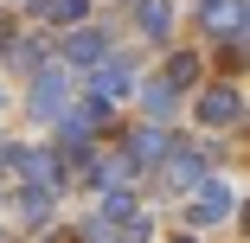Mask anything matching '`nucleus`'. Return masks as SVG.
<instances>
[{
  "label": "nucleus",
  "instance_id": "nucleus-1",
  "mask_svg": "<svg viewBox=\"0 0 250 243\" xmlns=\"http://www.w3.org/2000/svg\"><path fill=\"white\" fill-rule=\"evenodd\" d=\"M109 122V103H64L58 115H52V128H58V148L71 154V148H83V141Z\"/></svg>",
  "mask_w": 250,
  "mask_h": 243
},
{
  "label": "nucleus",
  "instance_id": "nucleus-2",
  "mask_svg": "<svg viewBox=\"0 0 250 243\" xmlns=\"http://www.w3.org/2000/svg\"><path fill=\"white\" fill-rule=\"evenodd\" d=\"M13 167H20V179H26L32 192H58V179H64V160H58V154H45V148L13 154Z\"/></svg>",
  "mask_w": 250,
  "mask_h": 243
},
{
  "label": "nucleus",
  "instance_id": "nucleus-3",
  "mask_svg": "<svg viewBox=\"0 0 250 243\" xmlns=\"http://www.w3.org/2000/svg\"><path fill=\"white\" fill-rule=\"evenodd\" d=\"M237 115H244V96L231 83H212L206 96H199V122L206 128H237Z\"/></svg>",
  "mask_w": 250,
  "mask_h": 243
},
{
  "label": "nucleus",
  "instance_id": "nucleus-4",
  "mask_svg": "<svg viewBox=\"0 0 250 243\" xmlns=\"http://www.w3.org/2000/svg\"><path fill=\"white\" fill-rule=\"evenodd\" d=\"M64 103H71V77H64V71H39V83H32V115L52 122Z\"/></svg>",
  "mask_w": 250,
  "mask_h": 243
},
{
  "label": "nucleus",
  "instance_id": "nucleus-5",
  "mask_svg": "<svg viewBox=\"0 0 250 243\" xmlns=\"http://www.w3.org/2000/svg\"><path fill=\"white\" fill-rule=\"evenodd\" d=\"M231 218V192L218 179H199L192 186V224H225Z\"/></svg>",
  "mask_w": 250,
  "mask_h": 243
},
{
  "label": "nucleus",
  "instance_id": "nucleus-6",
  "mask_svg": "<svg viewBox=\"0 0 250 243\" xmlns=\"http://www.w3.org/2000/svg\"><path fill=\"white\" fill-rule=\"evenodd\" d=\"M199 19L212 38H237L244 32V0H199Z\"/></svg>",
  "mask_w": 250,
  "mask_h": 243
},
{
  "label": "nucleus",
  "instance_id": "nucleus-7",
  "mask_svg": "<svg viewBox=\"0 0 250 243\" xmlns=\"http://www.w3.org/2000/svg\"><path fill=\"white\" fill-rule=\"evenodd\" d=\"M103 71L90 77V90H96V103H109V96H122V90H135V64L128 58H96Z\"/></svg>",
  "mask_w": 250,
  "mask_h": 243
},
{
  "label": "nucleus",
  "instance_id": "nucleus-8",
  "mask_svg": "<svg viewBox=\"0 0 250 243\" xmlns=\"http://www.w3.org/2000/svg\"><path fill=\"white\" fill-rule=\"evenodd\" d=\"M206 148H180V154H167V186H180V192H192L199 179H206Z\"/></svg>",
  "mask_w": 250,
  "mask_h": 243
},
{
  "label": "nucleus",
  "instance_id": "nucleus-9",
  "mask_svg": "<svg viewBox=\"0 0 250 243\" xmlns=\"http://www.w3.org/2000/svg\"><path fill=\"white\" fill-rule=\"evenodd\" d=\"M167 148H173V141H167V128H161V122H147V128H135V134H128V160H135V167L167 160Z\"/></svg>",
  "mask_w": 250,
  "mask_h": 243
},
{
  "label": "nucleus",
  "instance_id": "nucleus-10",
  "mask_svg": "<svg viewBox=\"0 0 250 243\" xmlns=\"http://www.w3.org/2000/svg\"><path fill=\"white\" fill-rule=\"evenodd\" d=\"M64 58L71 64H96V58H109V38L103 32H71L64 38Z\"/></svg>",
  "mask_w": 250,
  "mask_h": 243
},
{
  "label": "nucleus",
  "instance_id": "nucleus-11",
  "mask_svg": "<svg viewBox=\"0 0 250 243\" xmlns=\"http://www.w3.org/2000/svg\"><path fill=\"white\" fill-rule=\"evenodd\" d=\"M135 19H141V32H147V38H167V32H173L167 0H141V7H135Z\"/></svg>",
  "mask_w": 250,
  "mask_h": 243
},
{
  "label": "nucleus",
  "instance_id": "nucleus-12",
  "mask_svg": "<svg viewBox=\"0 0 250 243\" xmlns=\"http://www.w3.org/2000/svg\"><path fill=\"white\" fill-rule=\"evenodd\" d=\"M122 218H135V192L128 186L103 192V205H96V224H122Z\"/></svg>",
  "mask_w": 250,
  "mask_h": 243
},
{
  "label": "nucleus",
  "instance_id": "nucleus-13",
  "mask_svg": "<svg viewBox=\"0 0 250 243\" xmlns=\"http://www.w3.org/2000/svg\"><path fill=\"white\" fill-rule=\"evenodd\" d=\"M39 13L52 19V26H77V19L90 13V0H39Z\"/></svg>",
  "mask_w": 250,
  "mask_h": 243
},
{
  "label": "nucleus",
  "instance_id": "nucleus-14",
  "mask_svg": "<svg viewBox=\"0 0 250 243\" xmlns=\"http://www.w3.org/2000/svg\"><path fill=\"white\" fill-rule=\"evenodd\" d=\"M192 77H199V58H186V52H180V58L167 64V77H161V83H167V90H186Z\"/></svg>",
  "mask_w": 250,
  "mask_h": 243
},
{
  "label": "nucleus",
  "instance_id": "nucleus-15",
  "mask_svg": "<svg viewBox=\"0 0 250 243\" xmlns=\"http://www.w3.org/2000/svg\"><path fill=\"white\" fill-rule=\"evenodd\" d=\"M141 103H147V115H167L173 109V90L167 83H141Z\"/></svg>",
  "mask_w": 250,
  "mask_h": 243
},
{
  "label": "nucleus",
  "instance_id": "nucleus-16",
  "mask_svg": "<svg viewBox=\"0 0 250 243\" xmlns=\"http://www.w3.org/2000/svg\"><path fill=\"white\" fill-rule=\"evenodd\" d=\"M45 211H52V192H32V186H26V199H20V218H26V224H39Z\"/></svg>",
  "mask_w": 250,
  "mask_h": 243
},
{
  "label": "nucleus",
  "instance_id": "nucleus-17",
  "mask_svg": "<svg viewBox=\"0 0 250 243\" xmlns=\"http://www.w3.org/2000/svg\"><path fill=\"white\" fill-rule=\"evenodd\" d=\"M109 230H116L122 243H147V218H141V211H135V218H122V224H109Z\"/></svg>",
  "mask_w": 250,
  "mask_h": 243
},
{
  "label": "nucleus",
  "instance_id": "nucleus-18",
  "mask_svg": "<svg viewBox=\"0 0 250 243\" xmlns=\"http://www.w3.org/2000/svg\"><path fill=\"white\" fill-rule=\"evenodd\" d=\"M180 243H186V237H180Z\"/></svg>",
  "mask_w": 250,
  "mask_h": 243
}]
</instances>
